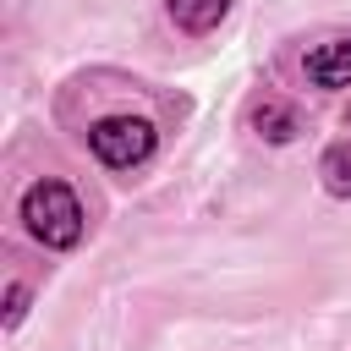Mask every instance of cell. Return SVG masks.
<instances>
[{"instance_id": "cell-1", "label": "cell", "mask_w": 351, "mask_h": 351, "mask_svg": "<svg viewBox=\"0 0 351 351\" xmlns=\"http://www.w3.org/2000/svg\"><path fill=\"white\" fill-rule=\"evenodd\" d=\"M16 214H22V230H27L38 247H49V252H71V247L82 241V230H88L82 197H77L66 181H55V176H38V181L22 192Z\"/></svg>"}, {"instance_id": "cell-2", "label": "cell", "mask_w": 351, "mask_h": 351, "mask_svg": "<svg viewBox=\"0 0 351 351\" xmlns=\"http://www.w3.org/2000/svg\"><path fill=\"white\" fill-rule=\"evenodd\" d=\"M82 143H88V154H93L104 170H143V165L159 154V126H154L148 115L121 110V115H99V121L82 132Z\"/></svg>"}, {"instance_id": "cell-3", "label": "cell", "mask_w": 351, "mask_h": 351, "mask_svg": "<svg viewBox=\"0 0 351 351\" xmlns=\"http://www.w3.org/2000/svg\"><path fill=\"white\" fill-rule=\"evenodd\" d=\"M302 71L313 88L335 93V88H351V38H324L302 55Z\"/></svg>"}, {"instance_id": "cell-4", "label": "cell", "mask_w": 351, "mask_h": 351, "mask_svg": "<svg viewBox=\"0 0 351 351\" xmlns=\"http://www.w3.org/2000/svg\"><path fill=\"white\" fill-rule=\"evenodd\" d=\"M170 22L186 33V38H208L225 16H230V0H165Z\"/></svg>"}, {"instance_id": "cell-5", "label": "cell", "mask_w": 351, "mask_h": 351, "mask_svg": "<svg viewBox=\"0 0 351 351\" xmlns=\"http://www.w3.org/2000/svg\"><path fill=\"white\" fill-rule=\"evenodd\" d=\"M247 121H252V132H258L263 143H291V137L302 132V115H296V104H285V99H258V104L247 110Z\"/></svg>"}, {"instance_id": "cell-6", "label": "cell", "mask_w": 351, "mask_h": 351, "mask_svg": "<svg viewBox=\"0 0 351 351\" xmlns=\"http://www.w3.org/2000/svg\"><path fill=\"white\" fill-rule=\"evenodd\" d=\"M318 186L329 192V197H351V143H329L324 154H318Z\"/></svg>"}, {"instance_id": "cell-7", "label": "cell", "mask_w": 351, "mask_h": 351, "mask_svg": "<svg viewBox=\"0 0 351 351\" xmlns=\"http://www.w3.org/2000/svg\"><path fill=\"white\" fill-rule=\"evenodd\" d=\"M27 302H33V291H27L22 280H11V285H5V329H22V318H27Z\"/></svg>"}]
</instances>
